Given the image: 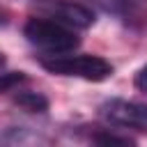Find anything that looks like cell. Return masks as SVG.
<instances>
[{
	"label": "cell",
	"mask_w": 147,
	"mask_h": 147,
	"mask_svg": "<svg viewBox=\"0 0 147 147\" xmlns=\"http://www.w3.org/2000/svg\"><path fill=\"white\" fill-rule=\"evenodd\" d=\"M41 67L57 76H74L83 80H106L113 76V64L99 55H51L41 60Z\"/></svg>",
	"instance_id": "cell-1"
},
{
	"label": "cell",
	"mask_w": 147,
	"mask_h": 147,
	"mask_svg": "<svg viewBox=\"0 0 147 147\" xmlns=\"http://www.w3.org/2000/svg\"><path fill=\"white\" fill-rule=\"evenodd\" d=\"M23 34L32 46H37L51 55L69 53L80 44V39L69 28H64L62 23L51 21V18H30L23 28Z\"/></svg>",
	"instance_id": "cell-2"
},
{
	"label": "cell",
	"mask_w": 147,
	"mask_h": 147,
	"mask_svg": "<svg viewBox=\"0 0 147 147\" xmlns=\"http://www.w3.org/2000/svg\"><path fill=\"white\" fill-rule=\"evenodd\" d=\"M101 115L124 129H136L140 133H147V103L140 101H126V99H110L101 103Z\"/></svg>",
	"instance_id": "cell-3"
},
{
	"label": "cell",
	"mask_w": 147,
	"mask_h": 147,
	"mask_svg": "<svg viewBox=\"0 0 147 147\" xmlns=\"http://www.w3.org/2000/svg\"><path fill=\"white\" fill-rule=\"evenodd\" d=\"M51 14L55 21H62V23L74 25V28H90L94 23V11L87 9L85 5H78V2H67V0L55 2Z\"/></svg>",
	"instance_id": "cell-4"
},
{
	"label": "cell",
	"mask_w": 147,
	"mask_h": 147,
	"mask_svg": "<svg viewBox=\"0 0 147 147\" xmlns=\"http://www.w3.org/2000/svg\"><path fill=\"white\" fill-rule=\"evenodd\" d=\"M101 9L117 14L122 18H133L142 11V7L147 5V0H94Z\"/></svg>",
	"instance_id": "cell-5"
},
{
	"label": "cell",
	"mask_w": 147,
	"mask_h": 147,
	"mask_svg": "<svg viewBox=\"0 0 147 147\" xmlns=\"http://www.w3.org/2000/svg\"><path fill=\"white\" fill-rule=\"evenodd\" d=\"M14 103L25 113H46L48 110V99L39 92H18L14 96Z\"/></svg>",
	"instance_id": "cell-6"
},
{
	"label": "cell",
	"mask_w": 147,
	"mask_h": 147,
	"mask_svg": "<svg viewBox=\"0 0 147 147\" xmlns=\"http://www.w3.org/2000/svg\"><path fill=\"white\" fill-rule=\"evenodd\" d=\"M92 140H94V142H99V145H119V147H129V145H133V140H131V138L115 136V133H108V131L94 133V136H92Z\"/></svg>",
	"instance_id": "cell-7"
},
{
	"label": "cell",
	"mask_w": 147,
	"mask_h": 147,
	"mask_svg": "<svg viewBox=\"0 0 147 147\" xmlns=\"http://www.w3.org/2000/svg\"><path fill=\"white\" fill-rule=\"evenodd\" d=\"M28 76L23 71H9V74H0V92H11L16 85L25 83Z\"/></svg>",
	"instance_id": "cell-8"
},
{
	"label": "cell",
	"mask_w": 147,
	"mask_h": 147,
	"mask_svg": "<svg viewBox=\"0 0 147 147\" xmlns=\"http://www.w3.org/2000/svg\"><path fill=\"white\" fill-rule=\"evenodd\" d=\"M133 85H136L140 92L147 94V64L138 69V74H136V78H133Z\"/></svg>",
	"instance_id": "cell-9"
},
{
	"label": "cell",
	"mask_w": 147,
	"mask_h": 147,
	"mask_svg": "<svg viewBox=\"0 0 147 147\" xmlns=\"http://www.w3.org/2000/svg\"><path fill=\"white\" fill-rule=\"evenodd\" d=\"M7 23H9V11H7L5 7H0V28L7 25Z\"/></svg>",
	"instance_id": "cell-10"
},
{
	"label": "cell",
	"mask_w": 147,
	"mask_h": 147,
	"mask_svg": "<svg viewBox=\"0 0 147 147\" xmlns=\"http://www.w3.org/2000/svg\"><path fill=\"white\" fill-rule=\"evenodd\" d=\"M2 67H5V55L0 53V69H2Z\"/></svg>",
	"instance_id": "cell-11"
},
{
	"label": "cell",
	"mask_w": 147,
	"mask_h": 147,
	"mask_svg": "<svg viewBox=\"0 0 147 147\" xmlns=\"http://www.w3.org/2000/svg\"><path fill=\"white\" fill-rule=\"evenodd\" d=\"M41 2H44V0H41Z\"/></svg>",
	"instance_id": "cell-12"
}]
</instances>
